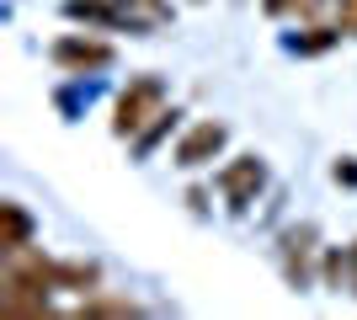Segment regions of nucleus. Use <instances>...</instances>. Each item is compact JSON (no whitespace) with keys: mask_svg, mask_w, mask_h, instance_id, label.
I'll return each mask as SVG.
<instances>
[{"mask_svg":"<svg viewBox=\"0 0 357 320\" xmlns=\"http://www.w3.org/2000/svg\"><path fill=\"white\" fill-rule=\"evenodd\" d=\"M54 64L70 70V75L107 70V64H112V43H96V38H80V32H64L59 43H54Z\"/></svg>","mask_w":357,"mask_h":320,"instance_id":"4","label":"nucleus"},{"mask_svg":"<svg viewBox=\"0 0 357 320\" xmlns=\"http://www.w3.org/2000/svg\"><path fill=\"white\" fill-rule=\"evenodd\" d=\"M0 219H6V229H0V251H16V245H27L32 219L22 213V203H0Z\"/></svg>","mask_w":357,"mask_h":320,"instance_id":"7","label":"nucleus"},{"mask_svg":"<svg viewBox=\"0 0 357 320\" xmlns=\"http://www.w3.org/2000/svg\"><path fill=\"white\" fill-rule=\"evenodd\" d=\"M352 267H357V245H352Z\"/></svg>","mask_w":357,"mask_h":320,"instance_id":"11","label":"nucleus"},{"mask_svg":"<svg viewBox=\"0 0 357 320\" xmlns=\"http://www.w3.org/2000/svg\"><path fill=\"white\" fill-rule=\"evenodd\" d=\"M336 32H357V0H336Z\"/></svg>","mask_w":357,"mask_h":320,"instance_id":"9","label":"nucleus"},{"mask_svg":"<svg viewBox=\"0 0 357 320\" xmlns=\"http://www.w3.org/2000/svg\"><path fill=\"white\" fill-rule=\"evenodd\" d=\"M80 315H139V305L134 299H86Z\"/></svg>","mask_w":357,"mask_h":320,"instance_id":"8","label":"nucleus"},{"mask_svg":"<svg viewBox=\"0 0 357 320\" xmlns=\"http://www.w3.org/2000/svg\"><path fill=\"white\" fill-rule=\"evenodd\" d=\"M155 118H165V80H160V75H139V80H128V91L118 96L112 134H118V139L144 134Z\"/></svg>","mask_w":357,"mask_h":320,"instance_id":"2","label":"nucleus"},{"mask_svg":"<svg viewBox=\"0 0 357 320\" xmlns=\"http://www.w3.org/2000/svg\"><path fill=\"white\" fill-rule=\"evenodd\" d=\"M224 139H229V128H224V123H213V118H203L197 128H187V134H181V144H176V166H187V171L208 166L213 155L224 150Z\"/></svg>","mask_w":357,"mask_h":320,"instance_id":"5","label":"nucleus"},{"mask_svg":"<svg viewBox=\"0 0 357 320\" xmlns=\"http://www.w3.org/2000/svg\"><path fill=\"white\" fill-rule=\"evenodd\" d=\"M64 11L86 16L96 27H128V32L165 27V22H171V6H165V0H64Z\"/></svg>","mask_w":357,"mask_h":320,"instance_id":"1","label":"nucleus"},{"mask_svg":"<svg viewBox=\"0 0 357 320\" xmlns=\"http://www.w3.org/2000/svg\"><path fill=\"white\" fill-rule=\"evenodd\" d=\"M261 187H267V166H261L256 155H240V160H229V166L219 171V192H224V203H229L235 213L251 208Z\"/></svg>","mask_w":357,"mask_h":320,"instance_id":"3","label":"nucleus"},{"mask_svg":"<svg viewBox=\"0 0 357 320\" xmlns=\"http://www.w3.org/2000/svg\"><path fill=\"white\" fill-rule=\"evenodd\" d=\"M298 6H310V0H261V11H267V16H283V11H298Z\"/></svg>","mask_w":357,"mask_h":320,"instance_id":"10","label":"nucleus"},{"mask_svg":"<svg viewBox=\"0 0 357 320\" xmlns=\"http://www.w3.org/2000/svg\"><path fill=\"white\" fill-rule=\"evenodd\" d=\"M288 251H283V267H288V277H294V283H304V273H310V251H314V229L304 224V229H294V235H288Z\"/></svg>","mask_w":357,"mask_h":320,"instance_id":"6","label":"nucleus"}]
</instances>
